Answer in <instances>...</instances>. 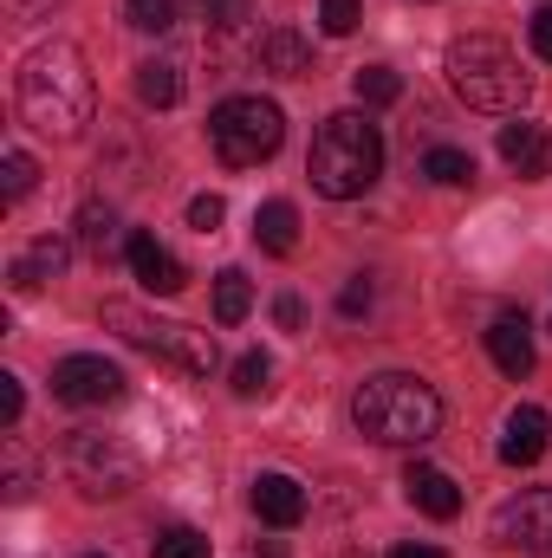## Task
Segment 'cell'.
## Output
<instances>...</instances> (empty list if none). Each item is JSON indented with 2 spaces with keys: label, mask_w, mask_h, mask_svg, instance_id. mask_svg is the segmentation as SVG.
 Returning a JSON list of instances; mask_svg holds the SVG:
<instances>
[{
  "label": "cell",
  "mask_w": 552,
  "mask_h": 558,
  "mask_svg": "<svg viewBox=\"0 0 552 558\" xmlns=\"http://www.w3.org/2000/svg\"><path fill=\"white\" fill-rule=\"evenodd\" d=\"M221 215H228V202H221V195H195V202H189V228H195V234H215V228H221Z\"/></svg>",
  "instance_id": "obj_31"
},
{
  "label": "cell",
  "mask_w": 552,
  "mask_h": 558,
  "mask_svg": "<svg viewBox=\"0 0 552 558\" xmlns=\"http://www.w3.org/2000/svg\"><path fill=\"white\" fill-rule=\"evenodd\" d=\"M254 513L267 520V526H299L305 520V487L292 481V474H254Z\"/></svg>",
  "instance_id": "obj_13"
},
{
  "label": "cell",
  "mask_w": 552,
  "mask_h": 558,
  "mask_svg": "<svg viewBox=\"0 0 552 558\" xmlns=\"http://www.w3.org/2000/svg\"><path fill=\"white\" fill-rule=\"evenodd\" d=\"M547 441H552V416L540 403H520V410L507 416V428H501V461H507V468H533V461L547 454Z\"/></svg>",
  "instance_id": "obj_10"
},
{
  "label": "cell",
  "mask_w": 552,
  "mask_h": 558,
  "mask_svg": "<svg viewBox=\"0 0 552 558\" xmlns=\"http://www.w3.org/2000/svg\"><path fill=\"white\" fill-rule=\"evenodd\" d=\"M351 422L377 448H422L442 428V397H435V384H422L410 371H377V377L358 384Z\"/></svg>",
  "instance_id": "obj_2"
},
{
  "label": "cell",
  "mask_w": 552,
  "mask_h": 558,
  "mask_svg": "<svg viewBox=\"0 0 552 558\" xmlns=\"http://www.w3.org/2000/svg\"><path fill=\"white\" fill-rule=\"evenodd\" d=\"M52 7H59V0H7V13H13V20H46Z\"/></svg>",
  "instance_id": "obj_35"
},
{
  "label": "cell",
  "mask_w": 552,
  "mask_h": 558,
  "mask_svg": "<svg viewBox=\"0 0 552 558\" xmlns=\"http://www.w3.org/2000/svg\"><path fill=\"white\" fill-rule=\"evenodd\" d=\"M248 305H254L248 274H241V267H221V274H215V318H221V325H241Z\"/></svg>",
  "instance_id": "obj_20"
},
{
  "label": "cell",
  "mask_w": 552,
  "mask_h": 558,
  "mask_svg": "<svg viewBox=\"0 0 552 558\" xmlns=\"http://www.w3.org/2000/svg\"><path fill=\"white\" fill-rule=\"evenodd\" d=\"M124 20L137 33H169L176 26V0H124Z\"/></svg>",
  "instance_id": "obj_27"
},
{
  "label": "cell",
  "mask_w": 552,
  "mask_h": 558,
  "mask_svg": "<svg viewBox=\"0 0 552 558\" xmlns=\"http://www.w3.org/2000/svg\"><path fill=\"white\" fill-rule=\"evenodd\" d=\"M488 357L501 364V377H527L533 371V325L520 312H501L488 325Z\"/></svg>",
  "instance_id": "obj_12"
},
{
  "label": "cell",
  "mask_w": 552,
  "mask_h": 558,
  "mask_svg": "<svg viewBox=\"0 0 552 558\" xmlns=\"http://www.w3.org/2000/svg\"><path fill=\"white\" fill-rule=\"evenodd\" d=\"M111 234H118V208H111V202H85V208H79V247L105 254Z\"/></svg>",
  "instance_id": "obj_23"
},
{
  "label": "cell",
  "mask_w": 552,
  "mask_h": 558,
  "mask_svg": "<svg viewBox=\"0 0 552 558\" xmlns=\"http://www.w3.org/2000/svg\"><path fill=\"white\" fill-rule=\"evenodd\" d=\"M33 175H39V169H33V156H26V149H7V156H0V195H7V202L33 195Z\"/></svg>",
  "instance_id": "obj_26"
},
{
  "label": "cell",
  "mask_w": 552,
  "mask_h": 558,
  "mask_svg": "<svg viewBox=\"0 0 552 558\" xmlns=\"http://www.w3.org/2000/svg\"><path fill=\"white\" fill-rule=\"evenodd\" d=\"M274 318H279V325H286V331H292V325L305 318V305H299L292 292H279V299H274Z\"/></svg>",
  "instance_id": "obj_36"
},
{
  "label": "cell",
  "mask_w": 552,
  "mask_h": 558,
  "mask_svg": "<svg viewBox=\"0 0 552 558\" xmlns=\"http://www.w3.org/2000/svg\"><path fill=\"white\" fill-rule=\"evenodd\" d=\"M254 241H261L267 254H292V247H299V208H292V202H267V208L254 215Z\"/></svg>",
  "instance_id": "obj_18"
},
{
  "label": "cell",
  "mask_w": 552,
  "mask_h": 558,
  "mask_svg": "<svg viewBox=\"0 0 552 558\" xmlns=\"http://www.w3.org/2000/svg\"><path fill=\"white\" fill-rule=\"evenodd\" d=\"M422 175H429V182H442V189H461V182H475V156H468V149L435 143V149L422 156Z\"/></svg>",
  "instance_id": "obj_21"
},
{
  "label": "cell",
  "mask_w": 552,
  "mask_h": 558,
  "mask_svg": "<svg viewBox=\"0 0 552 558\" xmlns=\"http://www.w3.org/2000/svg\"><path fill=\"white\" fill-rule=\"evenodd\" d=\"M371 299H377V286L358 274L351 286H345V292H338V312H345V318H364V312H371Z\"/></svg>",
  "instance_id": "obj_32"
},
{
  "label": "cell",
  "mask_w": 552,
  "mask_h": 558,
  "mask_svg": "<svg viewBox=\"0 0 552 558\" xmlns=\"http://www.w3.org/2000/svg\"><path fill=\"white\" fill-rule=\"evenodd\" d=\"M448 85L468 111H514L527 98V72L494 33H468L448 46Z\"/></svg>",
  "instance_id": "obj_5"
},
{
  "label": "cell",
  "mask_w": 552,
  "mask_h": 558,
  "mask_svg": "<svg viewBox=\"0 0 552 558\" xmlns=\"http://www.w3.org/2000/svg\"><path fill=\"white\" fill-rule=\"evenodd\" d=\"M261 72H274V78H305V72H312V46H305L292 26L261 33Z\"/></svg>",
  "instance_id": "obj_16"
},
{
  "label": "cell",
  "mask_w": 552,
  "mask_h": 558,
  "mask_svg": "<svg viewBox=\"0 0 552 558\" xmlns=\"http://www.w3.org/2000/svg\"><path fill=\"white\" fill-rule=\"evenodd\" d=\"M124 260H131V274H137L149 292H163V299H169V292H182V279H189V274H182V260H176L156 234H131V241H124Z\"/></svg>",
  "instance_id": "obj_11"
},
{
  "label": "cell",
  "mask_w": 552,
  "mask_h": 558,
  "mask_svg": "<svg viewBox=\"0 0 552 558\" xmlns=\"http://www.w3.org/2000/svg\"><path fill=\"white\" fill-rule=\"evenodd\" d=\"M286 137V118H279L274 98H221L215 118H208V143L228 169H261Z\"/></svg>",
  "instance_id": "obj_6"
},
{
  "label": "cell",
  "mask_w": 552,
  "mask_h": 558,
  "mask_svg": "<svg viewBox=\"0 0 552 558\" xmlns=\"http://www.w3.org/2000/svg\"><path fill=\"white\" fill-rule=\"evenodd\" d=\"M391 558H448V553H442V546H397Z\"/></svg>",
  "instance_id": "obj_37"
},
{
  "label": "cell",
  "mask_w": 552,
  "mask_h": 558,
  "mask_svg": "<svg viewBox=\"0 0 552 558\" xmlns=\"http://www.w3.org/2000/svg\"><path fill=\"white\" fill-rule=\"evenodd\" d=\"M404 494H410L416 513H429V520H455V513H461V487H455L442 468H422V461H416L410 474H404Z\"/></svg>",
  "instance_id": "obj_14"
},
{
  "label": "cell",
  "mask_w": 552,
  "mask_h": 558,
  "mask_svg": "<svg viewBox=\"0 0 552 558\" xmlns=\"http://www.w3.org/2000/svg\"><path fill=\"white\" fill-rule=\"evenodd\" d=\"M267 377H274V357L267 351H248L235 364V397H267Z\"/></svg>",
  "instance_id": "obj_28"
},
{
  "label": "cell",
  "mask_w": 552,
  "mask_h": 558,
  "mask_svg": "<svg viewBox=\"0 0 552 558\" xmlns=\"http://www.w3.org/2000/svg\"><path fill=\"white\" fill-rule=\"evenodd\" d=\"M124 344H137L149 351L156 364H169V371H182V377H208L215 364H221V351H215V331H195V325H182V318H156V312H143L131 299H105V312H98Z\"/></svg>",
  "instance_id": "obj_4"
},
{
  "label": "cell",
  "mask_w": 552,
  "mask_h": 558,
  "mask_svg": "<svg viewBox=\"0 0 552 558\" xmlns=\"http://www.w3.org/2000/svg\"><path fill=\"white\" fill-rule=\"evenodd\" d=\"M527 33H533V52H540V59L552 65V0L540 7V13H533V26H527Z\"/></svg>",
  "instance_id": "obj_34"
},
{
  "label": "cell",
  "mask_w": 552,
  "mask_h": 558,
  "mask_svg": "<svg viewBox=\"0 0 552 558\" xmlns=\"http://www.w3.org/2000/svg\"><path fill=\"white\" fill-rule=\"evenodd\" d=\"M65 260H72V247L46 234V241H33V247H26V254L7 267V279H13V292H33V286H46V279L65 274Z\"/></svg>",
  "instance_id": "obj_15"
},
{
  "label": "cell",
  "mask_w": 552,
  "mask_h": 558,
  "mask_svg": "<svg viewBox=\"0 0 552 558\" xmlns=\"http://www.w3.org/2000/svg\"><path fill=\"white\" fill-rule=\"evenodd\" d=\"M65 474L85 500H124L143 481V461L124 435H98V428H79L65 441Z\"/></svg>",
  "instance_id": "obj_7"
},
{
  "label": "cell",
  "mask_w": 552,
  "mask_h": 558,
  "mask_svg": "<svg viewBox=\"0 0 552 558\" xmlns=\"http://www.w3.org/2000/svg\"><path fill=\"white\" fill-rule=\"evenodd\" d=\"M254 558H286V546H279V539H261V546H254Z\"/></svg>",
  "instance_id": "obj_38"
},
{
  "label": "cell",
  "mask_w": 552,
  "mask_h": 558,
  "mask_svg": "<svg viewBox=\"0 0 552 558\" xmlns=\"http://www.w3.org/2000/svg\"><path fill=\"white\" fill-rule=\"evenodd\" d=\"M305 175L325 202H358L377 175H384V131L364 118V111H338L319 124L312 156H305Z\"/></svg>",
  "instance_id": "obj_3"
},
{
  "label": "cell",
  "mask_w": 552,
  "mask_h": 558,
  "mask_svg": "<svg viewBox=\"0 0 552 558\" xmlns=\"http://www.w3.org/2000/svg\"><path fill=\"white\" fill-rule=\"evenodd\" d=\"M149 558H208V533H195V526H169V533H156Z\"/></svg>",
  "instance_id": "obj_25"
},
{
  "label": "cell",
  "mask_w": 552,
  "mask_h": 558,
  "mask_svg": "<svg viewBox=\"0 0 552 558\" xmlns=\"http://www.w3.org/2000/svg\"><path fill=\"white\" fill-rule=\"evenodd\" d=\"M358 20H364V7H358V0H319V26H325L332 39L358 33Z\"/></svg>",
  "instance_id": "obj_29"
},
{
  "label": "cell",
  "mask_w": 552,
  "mask_h": 558,
  "mask_svg": "<svg viewBox=\"0 0 552 558\" xmlns=\"http://www.w3.org/2000/svg\"><path fill=\"white\" fill-rule=\"evenodd\" d=\"M351 92H358V105H397V98H404V78H397L391 65H364V72L351 78Z\"/></svg>",
  "instance_id": "obj_24"
},
{
  "label": "cell",
  "mask_w": 552,
  "mask_h": 558,
  "mask_svg": "<svg viewBox=\"0 0 552 558\" xmlns=\"http://www.w3.org/2000/svg\"><path fill=\"white\" fill-rule=\"evenodd\" d=\"M52 397H59V403H72V410L118 403V397H124V371H118L111 357H92V351H79V357L52 364Z\"/></svg>",
  "instance_id": "obj_8"
},
{
  "label": "cell",
  "mask_w": 552,
  "mask_h": 558,
  "mask_svg": "<svg viewBox=\"0 0 552 558\" xmlns=\"http://www.w3.org/2000/svg\"><path fill=\"white\" fill-rule=\"evenodd\" d=\"M202 20H208L215 33H235V26L254 20V0H202Z\"/></svg>",
  "instance_id": "obj_30"
},
{
  "label": "cell",
  "mask_w": 552,
  "mask_h": 558,
  "mask_svg": "<svg viewBox=\"0 0 552 558\" xmlns=\"http://www.w3.org/2000/svg\"><path fill=\"white\" fill-rule=\"evenodd\" d=\"M501 156H507V169H520V175H540L547 169V131L540 124H507L501 131Z\"/></svg>",
  "instance_id": "obj_17"
},
{
  "label": "cell",
  "mask_w": 552,
  "mask_h": 558,
  "mask_svg": "<svg viewBox=\"0 0 552 558\" xmlns=\"http://www.w3.org/2000/svg\"><path fill=\"white\" fill-rule=\"evenodd\" d=\"M137 98L149 105V111H169V105H182V72H176V65H163V59L137 65Z\"/></svg>",
  "instance_id": "obj_19"
},
{
  "label": "cell",
  "mask_w": 552,
  "mask_h": 558,
  "mask_svg": "<svg viewBox=\"0 0 552 558\" xmlns=\"http://www.w3.org/2000/svg\"><path fill=\"white\" fill-rule=\"evenodd\" d=\"M494 539H501V546H520V553L552 558V487L514 494V500L494 513Z\"/></svg>",
  "instance_id": "obj_9"
},
{
  "label": "cell",
  "mask_w": 552,
  "mask_h": 558,
  "mask_svg": "<svg viewBox=\"0 0 552 558\" xmlns=\"http://www.w3.org/2000/svg\"><path fill=\"white\" fill-rule=\"evenodd\" d=\"M33 487H39V474H33V454L20 448V435L7 441V461H0V494L20 507V500H33Z\"/></svg>",
  "instance_id": "obj_22"
},
{
  "label": "cell",
  "mask_w": 552,
  "mask_h": 558,
  "mask_svg": "<svg viewBox=\"0 0 552 558\" xmlns=\"http://www.w3.org/2000/svg\"><path fill=\"white\" fill-rule=\"evenodd\" d=\"M13 98H20L26 131H39V137H52V143H72L85 124H92L98 85H92L85 52L65 46V39H52V46H33V52H26Z\"/></svg>",
  "instance_id": "obj_1"
},
{
  "label": "cell",
  "mask_w": 552,
  "mask_h": 558,
  "mask_svg": "<svg viewBox=\"0 0 552 558\" xmlns=\"http://www.w3.org/2000/svg\"><path fill=\"white\" fill-rule=\"evenodd\" d=\"M20 410H26V390H20V377H0V422H7V428H20Z\"/></svg>",
  "instance_id": "obj_33"
}]
</instances>
